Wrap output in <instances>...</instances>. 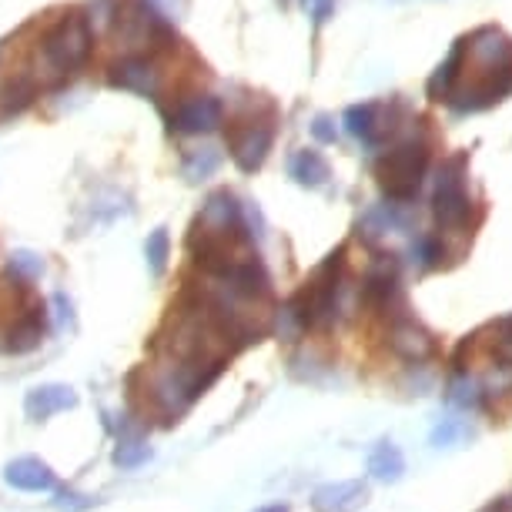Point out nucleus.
Instances as JSON below:
<instances>
[{"label":"nucleus","mask_w":512,"mask_h":512,"mask_svg":"<svg viewBox=\"0 0 512 512\" xmlns=\"http://www.w3.org/2000/svg\"><path fill=\"white\" fill-rule=\"evenodd\" d=\"M512 91V41L499 27L459 37L449 61L432 74L429 94L459 111H482Z\"/></svg>","instance_id":"nucleus-1"},{"label":"nucleus","mask_w":512,"mask_h":512,"mask_svg":"<svg viewBox=\"0 0 512 512\" xmlns=\"http://www.w3.org/2000/svg\"><path fill=\"white\" fill-rule=\"evenodd\" d=\"M342 262L345 251L338 248L318 265V272L312 275V282H305V288L298 292L282 318L295 332H305V328H325L332 325L335 318V302H338V282H342Z\"/></svg>","instance_id":"nucleus-2"},{"label":"nucleus","mask_w":512,"mask_h":512,"mask_svg":"<svg viewBox=\"0 0 512 512\" xmlns=\"http://www.w3.org/2000/svg\"><path fill=\"white\" fill-rule=\"evenodd\" d=\"M425 168H429V144L405 141L399 148H392L385 158H379L375 175H379V185L385 195L395 201H409L419 195Z\"/></svg>","instance_id":"nucleus-3"},{"label":"nucleus","mask_w":512,"mask_h":512,"mask_svg":"<svg viewBox=\"0 0 512 512\" xmlns=\"http://www.w3.org/2000/svg\"><path fill=\"white\" fill-rule=\"evenodd\" d=\"M466 154H456L442 164L436 181V198H432V211H436L439 228H462L469 221V195H466Z\"/></svg>","instance_id":"nucleus-4"},{"label":"nucleus","mask_w":512,"mask_h":512,"mask_svg":"<svg viewBox=\"0 0 512 512\" xmlns=\"http://www.w3.org/2000/svg\"><path fill=\"white\" fill-rule=\"evenodd\" d=\"M272 138H275L272 118H248V121L231 124V134H228L231 158L238 161L241 171L262 168L265 154H268V148H272Z\"/></svg>","instance_id":"nucleus-5"},{"label":"nucleus","mask_w":512,"mask_h":512,"mask_svg":"<svg viewBox=\"0 0 512 512\" xmlns=\"http://www.w3.org/2000/svg\"><path fill=\"white\" fill-rule=\"evenodd\" d=\"M362 298L372 308H389L395 298H399V265H395L392 255H382L379 262L369 268L362 285Z\"/></svg>","instance_id":"nucleus-6"},{"label":"nucleus","mask_w":512,"mask_h":512,"mask_svg":"<svg viewBox=\"0 0 512 512\" xmlns=\"http://www.w3.org/2000/svg\"><path fill=\"white\" fill-rule=\"evenodd\" d=\"M74 405H77V392L71 385H37V389L27 392L24 412H27V419L47 422L51 415L74 409Z\"/></svg>","instance_id":"nucleus-7"},{"label":"nucleus","mask_w":512,"mask_h":512,"mask_svg":"<svg viewBox=\"0 0 512 512\" xmlns=\"http://www.w3.org/2000/svg\"><path fill=\"white\" fill-rule=\"evenodd\" d=\"M44 332H47L44 305H31L27 312H21L14 318L11 328H7V352H14V355L34 352L37 345L44 342Z\"/></svg>","instance_id":"nucleus-8"},{"label":"nucleus","mask_w":512,"mask_h":512,"mask_svg":"<svg viewBox=\"0 0 512 512\" xmlns=\"http://www.w3.org/2000/svg\"><path fill=\"white\" fill-rule=\"evenodd\" d=\"M221 124V101L218 98H191L171 114V128L185 134H201Z\"/></svg>","instance_id":"nucleus-9"},{"label":"nucleus","mask_w":512,"mask_h":512,"mask_svg":"<svg viewBox=\"0 0 512 512\" xmlns=\"http://www.w3.org/2000/svg\"><path fill=\"white\" fill-rule=\"evenodd\" d=\"M4 482H7V486H14V489H21V492H51L57 486L51 466L41 462V459H31V456L7 462Z\"/></svg>","instance_id":"nucleus-10"},{"label":"nucleus","mask_w":512,"mask_h":512,"mask_svg":"<svg viewBox=\"0 0 512 512\" xmlns=\"http://www.w3.org/2000/svg\"><path fill=\"white\" fill-rule=\"evenodd\" d=\"M195 228H201V231H238L241 228V205L228 195V191L211 195L208 205L201 208Z\"/></svg>","instance_id":"nucleus-11"},{"label":"nucleus","mask_w":512,"mask_h":512,"mask_svg":"<svg viewBox=\"0 0 512 512\" xmlns=\"http://www.w3.org/2000/svg\"><path fill=\"white\" fill-rule=\"evenodd\" d=\"M392 349L409 362H422L432 355V338L429 332H422L419 325L409 322V318H399L392 325Z\"/></svg>","instance_id":"nucleus-12"},{"label":"nucleus","mask_w":512,"mask_h":512,"mask_svg":"<svg viewBox=\"0 0 512 512\" xmlns=\"http://www.w3.org/2000/svg\"><path fill=\"white\" fill-rule=\"evenodd\" d=\"M365 499L362 482H332L315 492V509L318 512H352Z\"/></svg>","instance_id":"nucleus-13"},{"label":"nucleus","mask_w":512,"mask_h":512,"mask_svg":"<svg viewBox=\"0 0 512 512\" xmlns=\"http://www.w3.org/2000/svg\"><path fill=\"white\" fill-rule=\"evenodd\" d=\"M369 472H372V479H379V482H395V479H402L405 459H402L399 446H392V442H382V446L372 452Z\"/></svg>","instance_id":"nucleus-14"},{"label":"nucleus","mask_w":512,"mask_h":512,"mask_svg":"<svg viewBox=\"0 0 512 512\" xmlns=\"http://www.w3.org/2000/svg\"><path fill=\"white\" fill-rule=\"evenodd\" d=\"M292 178L305 188H318L328 178V164L318 151H298L292 158Z\"/></svg>","instance_id":"nucleus-15"},{"label":"nucleus","mask_w":512,"mask_h":512,"mask_svg":"<svg viewBox=\"0 0 512 512\" xmlns=\"http://www.w3.org/2000/svg\"><path fill=\"white\" fill-rule=\"evenodd\" d=\"M345 128H349V134H355L359 141H375L382 131L379 124V104H359V108H349L345 111Z\"/></svg>","instance_id":"nucleus-16"},{"label":"nucleus","mask_w":512,"mask_h":512,"mask_svg":"<svg viewBox=\"0 0 512 512\" xmlns=\"http://www.w3.org/2000/svg\"><path fill=\"white\" fill-rule=\"evenodd\" d=\"M148 459H151V449H148V442H141V439H121V446L114 449V462H118L121 469H134Z\"/></svg>","instance_id":"nucleus-17"},{"label":"nucleus","mask_w":512,"mask_h":512,"mask_svg":"<svg viewBox=\"0 0 512 512\" xmlns=\"http://www.w3.org/2000/svg\"><path fill=\"white\" fill-rule=\"evenodd\" d=\"M148 265H151V272L154 275H161L164 272V265H168V231L158 228L154 235L148 238Z\"/></svg>","instance_id":"nucleus-18"},{"label":"nucleus","mask_w":512,"mask_h":512,"mask_svg":"<svg viewBox=\"0 0 512 512\" xmlns=\"http://www.w3.org/2000/svg\"><path fill=\"white\" fill-rule=\"evenodd\" d=\"M492 352L502 362V369H512V318L499 322L496 328V342H492Z\"/></svg>","instance_id":"nucleus-19"},{"label":"nucleus","mask_w":512,"mask_h":512,"mask_svg":"<svg viewBox=\"0 0 512 512\" xmlns=\"http://www.w3.org/2000/svg\"><path fill=\"white\" fill-rule=\"evenodd\" d=\"M11 272L17 278H41L44 262L37 255H31V251H17V255L11 258Z\"/></svg>","instance_id":"nucleus-20"},{"label":"nucleus","mask_w":512,"mask_h":512,"mask_svg":"<svg viewBox=\"0 0 512 512\" xmlns=\"http://www.w3.org/2000/svg\"><path fill=\"white\" fill-rule=\"evenodd\" d=\"M215 168H218V154H215V151H205V154H198L195 161H188V164H185V175H188L191 181H198V178L211 175Z\"/></svg>","instance_id":"nucleus-21"},{"label":"nucleus","mask_w":512,"mask_h":512,"mask_svg":"<svg viewBox=\"0 0 512 512\" xmlns=\"http://www.w3.org/2000/svg\"><path fill=\"white\" fill-rule=\"evenodd\" d=\"M61 512H84V509H91V499L88 496H74V492H64L61 499L54 502Z\"/></svg>","instance_id":"nucleus-22"},{"label":"nucleus","mask_w":512,"mask_h":512,"mask_svg":"<svg viewBox=\"0 0 512 512\" xmlns=\"http://www.w3.org/2000/svg\"><path fill=\"white\" fill-rule=\"evenodd\" d=\"M419 258H422V265H439L442 245H439L436 238H422V241H419Z\"/></svg>","instance_id":"nucleus-23"},{"label":"nucleus","mask_w":512,"mask_h":512,"mask_svg":"<svg viewBox=\"0 0 512 512\" xmlns=\"http://www.w3.org/2000/svg\"><path fill=\"white\" fill-rule=\"evenodd\" d=\"M305 7H308V14H312L315 21H325V17L335 11V0H305Z\"/></svg>","instance_id":"nucleus-24"},{"label":"nucleus","mask_w":512,"mask_h":512,"mask_svg":"<svg viewBox=\"0 0 512 512\" xmlns=\"http://www.w3.org/2000/svg\"><path fill=\"white\" fill-rule=\"evenodd\" d=\"M328 124H332L328 118H318V121H315V138H322V141H335V131L328 128Z\"/></svg>","instance_id":"nucleus-25"},{"label":"nucleus","mask_w":512,"mask_h":512,"mask_svg":"<svg viewBox=\"0 0 512 512\" xmlns=\"http://www.w3.org/2000/svg\"><path fill=\"white\" fill-rule=\"evenodd\" d=\"M258 512H288L285 506H268V509H258Z\"/></svg>","instance_id":"nucleus-26"}]
</instances>
